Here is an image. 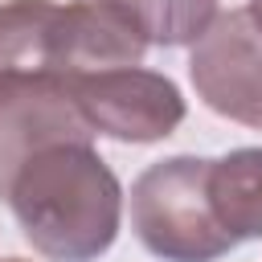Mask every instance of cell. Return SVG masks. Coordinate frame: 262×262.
I'll return each instance as SVG.
<instances>
[{
	"mask_svg": "<svg viewBox=\"0 0 262 262\" xmlns=\"http://www.w3.org/2000/svg\"><path fill=\"white\" fill-rule=\"evenodd\" d=\"M209 205L233 242L262 237V147L209 160Z\"/></svg>",
	"mask_w": 262,
	"mask_h": 262,
	"instance_id": "obj_7",
	"label": "cell"
},
{
	"mask_svg": "<svg viewBox=\"0 0 262 262\" xmlns=\"http://www.w3.org/2000/svg\"><path fill=\"white\" fill-rule=\"evenodd\" d=\"M188 78L196 98L242 127H262V29L246 8L217 12L192 41Z\"/></svg>",
	"mask_w": 262,
	"mask_h": 262,
	"instance_id": "obj_5",
	"label": "cell"
},
{
	"mask_svg": "<svg viewBox=\"0 0 262 262\" xmlns=\"http://www.w3.org/2000/svg\"><path fill=\"white\" fill-rule=\"evenodd\" d=\"M147 37L102 0H4L0 4V74L78 78L111 66H139Z\"/></svg>",
	"mask_w": 262,
	"mask_h": 262,
	"instance_id": "obj_2",
	"label": "cell"
},
{
	"mask_svg": "<svg viewBox=\"0 0 262 262\" xmlns=\"http://www.w3.org/2000/svg\"><path fill=\"white\" fill-rule=\"evenodd\" d=\"M66 139H94L66 82L45 74H0V196H8L16 168L33 151Z\"/></svg>",
	"mask_w": 262,
	"mask_h": 262,
	"instance_id": "obj_6",
	"label": "cell"
},
{
	"mask_svg": "<svg viewBox=\"0 0 262 262\" xmlns=\"http://www.w3.org/2000/svg\"><path fill=\"white\" fill-rule=\"evenodd\" d=\"M70 98L78 102L94 135L119 143H160L184 123V94L168 74L143 66H111L94 74L66 78Z\"/></svg>",
	"mask_w": 262,
	"mask_h": 262,
	"instance_id": "obj_4",
	"label": "cell"
},
{
	"mask_svg": "<svg viewBox=\"0 0 262 262\" xmlns=\"http://www.w3.org/2000/svg\"><path fill=\"white\" fill-rule=\"evenodd\" d=\"M102 4L119 8L127 20H135L147 45L164 49L192 45L217 16V0H102Z\"/></svg>",
	"mask_w": 262,
	"mask_h": 262,
	"instance_id": "obj_8",
	"label": "cell"
},
{
	"mask_svg": "<svg viewBox=\"0 0 262 262\" xmlns=\"http://www.w3.org/2000/svg\"><path fill=\"white\" fill-rule=\"evenodd\" d=\"M25 242L49 262L102 258L123 221V184L90 139H66L33 151L8 196Z\"/></svg>",
	"mask_w": 262,
	"mask_h": 262,
	"instance_id": "obj_1",
	"label": "cell"
},
{
	"mask_svg": "<svg viewBox=\"0 0 262 262\" xmlns=\"http://www.w3.org/2000/svg\"><path fill=\"white\" fill-rule=\"evenodd\" d=\"M0 262H25V258H0Z\"/></svg>",
	"mask_w": 262,
	"mask_h": 262,
	"instance_id": "obj_10",
	"label": "cell"
},
{
	"mask_svg": "<svg viewBox=\"0 0 262 262\" xmlns=\"http://www.w3.org/2000/svg\"><path fill=\"white\" fill-rule=\"evenodd\" d=\"M246 12H250V16L258 20V29H262V0H250V4H246Z\"/></svg>",
	"mask_w": 262,
	"mask_h": 262,
	"instance_id": "obj_9",
	"label": "cell"
},
{
	"mask_svg": "<svg viewBox=\"0 0 262 262\" xmlns=\"http://www.w3.org/2000/svg\"><path fill=\"white\" fill-rule=\"evenodd\" d=\"M131 229L160 262H217L237 242L209 205V160L168 156L131 184Z\"/></svg>",
	"mask_w": 262,
	"mask_h": 262,
	"instance_id": "obj_3",
	"label": "cell"
}]
</instances>
